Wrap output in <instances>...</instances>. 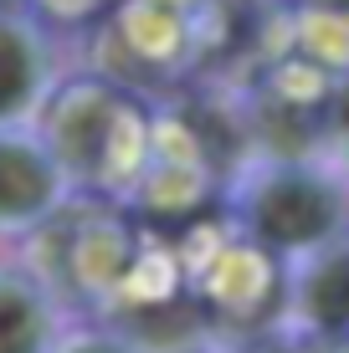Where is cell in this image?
Wrapping results in <instances>:
<instances>
[{
  "label": "cell",
  "mask_w": 349,
  "mask_h": 353,
  "mask_svg": "<svg viewBox=\"0 0 349 353\" xmlns=\"http://www.w3.org/2000/svg\"><path fill=\"white\" fill-rule=\"evenodd\" d=\"M36 133L72 194L124 205L149 159L154 97L108 82L98 72H77V77H62L57 92L46 97Z\"/></svg>",
  "instance_id": "6da1fadb"
},
{
  "label": "cell",
  "mask_w": 349,
  "mask_h": 353,
  "mask_svg": "<svg viewBox=\"0 0 349 353\" xmlns=\"http://www.w3.org/2000/svg\"><path fill=\"white\" fill-rule=\"evenodd\" d=\"M221 215L272 261L349 230V179L319 154H247L221 185Z\"/></svg>",
  "instance_id": "7a4b0ae2"
},
{
  "label": "cell",
  "mask_w": 349,
  "mask_h": 353,
  "mask_svg": "<svg viewBox=\"0 0 349 353\" xmlns=\"http://www.w3.org/2000/svg\"><path fill=\"white\" fill-rule=\"evenodd\" d=\"M62 77L57 31L31 10H0V128H36Z\"/></svg>",
  "instance_id": "3957f363"
},
{
  "label": "cell",
  "mask_w": 349,
  "mask_h": 353,
  "mask_svg": "<svg viewBox=\"0 0 349 353\" xmlns=\"http://www.w3.org/2000/svg\"><path fill=\"white\" fill-rule=\"evenodd\" d=\"M278 323L303 338H349V230L283 261Z\"/></svg>",
  "instance_id": "277c9868"
},
{
  "label": "cell",
  "mask_w": 349,
  "mask_h": 353,
  "mask_svg": "<svg viewBox=\"0 0 349 353\" xmlns=\"http://www.w3.org/2000/svg\"><path fill=\"white\" fill-rule=\"evenodd\" d=\"M77 194L62 179L57 159L46 154L36 128H0V236H21L41 230L62 205Z\"/></svg>",
  "instance_id": "5b68a950"
},
{
  "label": "cell",
  "mask_w": 349,
  "mask_h": 353,
  "mask_svg": "<svg viewBox=\"0 0 349 353\" xmlns=\"http://www.w3.org/2000/svg\"><path fill=\"white\" fill-rule=\"evenodd\" d=\"M77 323L26 261H0V353H52Z\"/></svg>",
  "instance_id": "8992f818"
},
{
  "label": "cell",
  "mask_w": 349,
  "mask_h": 353,
  "mask_svg": "<svg viewBox=\"0 0 349 353\" xmlns=\"http://www.w3.org/2000/svg\"><path fill=\"white\" fill-rule=\"evenodd\" d=\"M314 154H319L323 164H334V169L349 179V72L329 82V97H323V108H319Z\"/></svg>",
  "instance_id": "52a82bcc"
},
{
  "label": "cell",
  "mask_w": 349,
  "mask_h": 353,
  "mask_svg": "<svg viewBox=\"0 0 349 353\" xmlns=\"http://www.w3.org/2000/svg\"><path fill=\"white\" fill-rule=\"evenodd\" d=\"M118 0H26L31 16H41L46 26H98Z\"/></svg>",
  "instance_id": "ba28073f"
},
{
  "label": "cell",
  "mask_w": 349,
  "mask_h": 353,
  "mask_svg": "<svg viewBox=\"0 0 349 353\" xmlns=\"http://www.w3.org/2000/svg\"><path fill=\"white\" fill-rule=\"evenodd\" d=\"M52 353H134L124 343V338L113 333V327H103V323H72L62 338H57V348Z\"/></svg>",
  "instance_id": "9c48e42d"
},
{
  "label": "cell",
  "mask_w": 349,
  "mask_h": 353,
  "mask_svg": "<svg viewBox=\"0 0 349 353\" xmlns=\"http://www.w3.org/2000/svg\"><path fill=\"white\" fill-rule=\"evenodd\" d=\"M211 353H303V338L287 333L283 323H272V327H257V333L226 338V343H216Z\"/></svg>",
  "instance_id": "30bf717a"
},
{
  "label": "cell",
  "mask_w": 349,
  "mask_h": 353,
  "mask_svg": "<svg viewBox=\"0 0 349 353\" xmlns=\"http://www.w3.org/2000/svg\"><path fill=\"white\" fill-rule=\"evenodd\" d=\"M0 10H26V0H0Z\"/></svg>",
  "instance_id": "8fae6325"
},
{
  "label": "cell",
  "mask_w": 349,
  "mask_h": 353,
  "mask_svg": "<svg viewBox=\"0 0 349 353\" xmlns=\"http://www.w3.org/2000/svg\"><path fill=\"white\" fill-rule=\"evenodd\" d=\"M267 6H272V0H267ZM278 6H293V0H278Z\"/></svg>",
  "instance_id": "7c38bea8"
}]
</instances>
